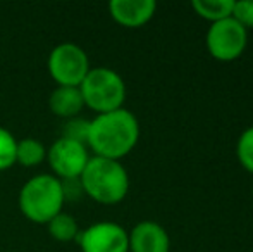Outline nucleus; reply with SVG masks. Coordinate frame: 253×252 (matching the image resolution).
<instances>
[{
    "label": "nucleus",
    "mask_w": 253,
    "mask_h": 252,
    "mask_svg": "<svg viewBox=\"0 0 253 252\" xmlns=\"http://www.w3.org/2000/svg\"><path fill=\"white\" fill-rule=\"evenodd\" d=\"M140 140L138 118L126 107L97 114L90 119L86 147L97 157L121 161Z\"/></svg>",
    "instance_id": "nucleus-1"
},
{
    "label": "nucleus",
    "mask_w": 253,
    "mask_h": 252,
    "mask_svg": "<svg viewBox=\"0 0 253 252\" xmlns=\"http://www.w3.org/2000/svg\"><path fill=\"white\" fill-rule=\"evenodd\" d=\"M83 194L98 204L114 205L126 199L129 192V175L121 161L91 155L80 176Z\"/></svg>",
    "instance_id": "nucleus-2"
},
{
    "label": "nucleus",
    "mask_w": 253,
    "mask_h": 252,
    "mask_svg": "<svg viewBox=\"0 0 253 252\" xmlns=\"http://www.w3.org/2000/svg\"><path fill=\"white\" fill-rule=\"evenodd\" d=\"M64 189L62 182L52 173H42L30 178L19 190L17 204L24 218L37 225H47L48 221L62 212Z\"/></svg>",
    "instance_id": "nucleus-3"
},
{
    "label": "nucleus",
    "mask_w": 253,
    "mask_h": 252,
    "mask_svg": "<svg viewBox=\"0 0 253 252\" xmlns=\"http://www.w3.org/2000/svg\"><path fill=\"white\" fill-rule=\"evenodd\" d=\"M84 107L97 114L117 111L124 107L126 101V83L117 71L105 66L91 67L80 85Z\"/></svg>",
    "instance_id": "nucleus-4"
},
{
    "label": "nucleus",
    "mask_w": 253,
    "mask_h": 252,
    "mask_svg": "<svg viewBox=\"0 0 253 252\" xmlns=\"http://www.w3.org/2000/svg\"><path fill=\"white\" fill-rule=\"evenodd\" d=\"M48 73L57 87H80L91 69L88 54L74 42H62L48 54Z\"/></svg>",
    "instance_id": "nucleus-5"
},
{
    "label": "nucleus",
    "mask_w": 253,
    "mask_h": 252,
    "mask_svg": "<svg viewBox=\"0 0 253 252\" xmlns=\"http://www.w3.org/2000/svg\"><path fill=\"white\" fill-rule=\"evenodd\" d=\"M205 42L207 50L215 61L231 62L243 55L248 45V31L233 17H226L210 24Z\"/></svg>",
    "instance_id": "nucleus-6"
},
{
    "label": "nucleus",
    "mask_w": 253,
    "mask_h": 252,
    "mask_svg": "<svg viewBox=\"0 0 253 252\" xmlns=\"http://www.w3.org/2000/svg\"><path fill=\"white\" fill-rule=\"evenodd\" d=\"M90 151L84 144L57 138L47 149V162L52 169V175L59 180H80L83 169L90 161Z\"/></svg>",
    "instance_id": "nucleus-7"
},
{
    "label": "nucleus",
    "mask_w": 253,
    "mask_h": 252,
    "mask_svg": "<svg viewBox=\"0 0 253 252\" xmlns=\"http://www.w3.org/2000/svg\"><path fill=\"white\" fill-rule=\"evenodd\" d=\"M81 252H129V239L124 226L114 221H97L78 235Z\"/></svg>",
    "instance_id": "nucleus-8"
},
{
    "label": "nucleus",
    "mask_w": 253,
    "mask_h": 252,
    "mask_svg": "<svg viewBox=\"0 0 253 252\" xmlns=\"http://www.w3.org/2000/svg\"><path fill=\"white\" fill-rule=\"evenodd\" d=\"M129 252H169L170 239L162 225L145 219L127 232Z\"/></svg>",
    "instance_id": "nucleus-9"
},
{
    "label": "nucleus",
    "mask_w": 253,
    "mask_h": 252,
    "mask_svg": "<svg viewBox=\"0 0 253 252\" xmlns=\"http://www.w3.org/2000/svg\"><path fill=\"white\" fill-rule=\"evenodd\" d=\"M155 0H110L109 12L117 24L124 28H141L155 16Z\"/></svg>",
    "instance_id": "nucleus-10"
},
{
    "label": "nucleus",
    "mask_w": 253,
    "mask_h": 252,
    "mask_svg": "<svg viewBox=\"0 0 253 252\" xmlns=\"http://www.w3.org/2000/svg\"><path fill=\"white\" fill-rule=\"evenodd\" d=\"M48 107L52 114L64 119L80 116L84 107L80 87H55L48 97Z\"/></svg>",
    "instance_id": "nucleus-11"
},
{
    "label": "nucleus",
    "mask_w": 253,
    "mask_h": 252,
    "mask_svg": "<svg viewBox=\"0 0 253 252\" xmlns=\"http://www.w3.org/2000/svg\"><path fill=\"white\" fill-rule=\"evenodd\" d=\"M47 161V147L38 138H21L17 140L16 162L23 168H37Z\"/></svg>",
    "instance_id": "nucleus-12"
},
{
    "label": "nucleus",
    "mask_w": 253,
    "mask_h": 252,
    "mask_svg": "<svg viewBox=\"0 0 253 252\" xmlns=\"http://www.w3.org/2000/svg\"><path fill=\"white\" fill-rule=\"evenodd\" d=\"M233 3L234 0H193L191 7H193L197 16L212 24L226 19V17H231Z\"/></svg>",
    "instance_id": "nucleus-13"
},
{
    "label": "nucleus",
    "mask_w": 253,
    "mask_h": 252,
    "mask_svg": "<svg viewBox=\"0 0 253 252\" xmlns=\"http://www.w3.org/2000/svg\"><path fill=\"white\" fill-rule=\"evenodd\" d=\"M48 233L53 240L57 242H71V240H78L80 235V226L74 216L67 214V212H59L57 216H53L50 221L47 223Z\"/></svg>",
    "instance_id": "nucleus-14"
},
{
    "label": "nucleus",
    "mask_w": 253,
    "mask_h": 252,
    "mask_svg": "<svg viewBox=\"0 0 253 252\" xmlns=\"http://www.w3.org/2000/svg\"><path fill=\"white\" fill-rule=\"evenodd\" d=\"M17 140L9 130L0 126V171H7L16 164Z\"/></svg>",
    "instance_id": "nucleus-15"
},
{
    "label": "nucleus",
    "mask_w": 253,
    "mask_h": 252,
    "mask_svg": "<svg viewBox=\"0 0 253 252\" xmlns=\"http://www.w3.org/2000/svg\"><path fill=\"white\" fill-rule=\"evenodd\" d=\"M236 157L240 164L253 175V126L247 128L238 138Z\"/></svg>",
    "instance_id": "nucleus-16"
},
{
    "label": "nucleus",
    "mask_w": 253,
    "mask_h": 252,
    "mask_svg": "<svg viewBox=\"0 0 253 252\" xmlns=\"http://www.w3.org/2000/svg\"><path fill=\"white\" fill-rule=\"evenodd\" d=\"M88 131H90V119L76 116V118H71L66 121V125L62 128V137L86 145Z\"/></svg>",
    "instance_id": "nucleus-17"
},
{
    "label": "nucleus",
    "mask_w": 253,
    "mask_h": 252,
    "mask_svg": "<svg viewBox=\"0 0 253 252\" xmlns=\"http://www.w3.org/2000/svg\"><path fill=\"white\" fill-rule=\"evenodd\" d=\"M236 23H240L245 30L253 28V0H234L233 14H231Z\"/></svg>",
    "instance_id": "nucleus-18"
},
{
    "label": "nucleus",
    "mask_w": 253,
    "mask_h": 252,
    "mask_svg": "<svg viewBox=\"0 0 253 252\" xmlns=\"http://www.w3.org/2000/svg\"><path fill=\"white\" fill-rule=\"evenodd\" d=\"M252 195H253V185H252Z\"/></svg>",
    "instance_id": "nucleus-19"
}]
</instances>
